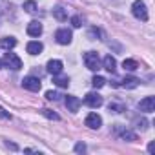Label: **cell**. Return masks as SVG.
I'll return each instance as SVG.
<instances>
[{
    "label": "cell",
    "instance_id": "1",
    "mask_svg": "<svg viewBox=\"0 0 155 155\" xmlns=\"http://www.w3.org/2000/svg\"><path fill=\"white\" fill-rule=\"evenodd\" d=\"M131 13H133L135 18H139V20H142V22L148 20V9H146V4L142 2V0H135V2H133Z\"/></svg>",
    "mask_w": 155,
    "mask_h": 155
},
{
    "label": "cell",
    "instance_id": "2",
    "mask_svg": "<svg viewBox=\"0 0 155 155\" xmlns=\"http://www.w3.org/2000/svg\"><path fill=\"white\" fill-rule=\"evenodd\" d=\"M84 64H86V68H88L90 71H97V69H101V58H99V55H97L95 51H88V53H84Z\"/></svg>",
    "mask_w": 155,
    "mask_h": 155
},
{
    "label": "cell",
    "instance_id": "3",
    "mask_svg": "<svg viewBox=\"0 0 155 155\" xmlns=\"http://www.w3.org/2000/svg\"><path fill=\"white\" fill-rule=\"evenodd\" d=\"M139 79H135V77H124V79H120V81H113L111 84L115 86V88H126V90H133V88H137L139 86Z\"/></svg>",
    "mask_w": 155,
    "mask_h": 155
},
{
    "label": "cell",
    "instance_id": "4",
    "mask_svg": "<svg viewBox=\"0 0 155 155\" xmlns=\"http://www.w3.org/2000/svg\"><path fill=\"white\" fill-rule=\"evenodd\" d=\"M4 64H8V68H11V69H15V71H18V69L22 68V60H20L15 53H6Z\"/></svg>",
    "mask_w": 155,
    "mask_h": 155
},
{
    "label": "cell",
    "instance_id": "5",
    "mask_svg": "<svg viewBox=\"0 0 155 155\" xmlns=\"http://www.w3.org/2000/svg\"><path fill=\"white\" fill-rule=\"evenodd\" d=\"M55 38H57V42H58V44L66 46V44H69V42H71L73 35H71V31H69V29L62 28V29H58V31L55 33Z\"/></svg>",
    "mask_w": 155,
    "mask_h": 155
},
{
    "label": "cell",
    "instance_id": "6",
    "mask_svg": "<svg viewBox=\"0 0 155 155\" xmlns=\"http://www.w3.org/2000/svg\"><path fill=\"white\" fill-rule=\"evenodd\" d=\"M102 97L99 95V93H88L86 97H84V104L86 106H90V108H99V106H102Z\"/></svg>",
    "mask_w": 155,
    "mask_h": 155
},
{
    "label": "cell",
    "instance_id": "7",
    "mask_svg": "<svg viewBox=\"0 0 155 155\" xmlns=\"http://www.w3.org/2000/svg\"><path fill=\"white\" fill-rule=\"evenodd\" d=\"M22 86L26 90H29V91H38L42 84H40V81L37 79V77H26V79L22 81Z\"/></svg>",
    "mask_w": 155,
    "mask_h": 155
},
{
    "label": "cell",
    "instance_id": "8",
    "mask_svg": "<svg viewBox=\"0 0 155 155\" xmlns=\"http://www.w3.org/2000/svg\"><path fill=\"white\" fill-rule=\"evenodd\" d=\"M139 110L140 111H146V113H151L155 110V97H144L139 102Z\"/></svg>",
    "mask_w": 155,
    "mask_h": 155
},
{
    "label": "cell",
    "instance_id": "9",
    "mask_svg": "<svg viewBox=\"0 0 155 155\" xmlns=\"http://www.w3.org/2000/svg\"><path fill=\"white\" fill-rule=\"evenodd\" d=\"M64 102H66V106H68V110H69L71 113L79 111V108H81V99L75 97V95H68V97L64 99Z\"/></svg>",
    "mask_w": 155,
    "mask_h": 155
},
{
    "label": "cell",
    "instance_id": "10",
    "mask_svg": "<svg viewBox=\"0 0 155 155\" xmlns=\"http://www.w3.org/2000/svg\"><path fill=\"white\" fill-rule=\"evenodd\" d=\"M88 128H91V130H99L101 128V124H102V119H101V115H97V113H90L88 117H86V122H84Z\"/></svg>",
    "mask_w": 155,
    "mask_h": 155
},
{
    "label": "cell",
    "instance_id": "11",
    "mask_svg": "<svg viewBox=\"0 0 155 155\" xmlns=\"http://www.w3.org/2000/svg\"><path fill=\"white\" fill-rule=\"evenodd\" d=\"M115 133H117V135H119L122 140H130V142L137 140V135H135L133 131L126 130V128H120V126H117V128H115Z\"/></svg>",
    "mask_w": 155,
    "mask_h": 155
},
{
    "label": "cell",
    "instance_id": "12",
    "mask_svg": "<svg viewBox=\"0 0 155 155\" xmlns=\"http://www.w3.org/2000/svg\"><path fill=\"white\" fill-rule=\"evenodd\" d=\"M28 35L29 37H38L40 33H42V24L38 22V20H33V22H29L28 24Z\"/></svg>",
    "mask_w": 155,
    "mask_h": 155
},
{
    "label": "cell",
    "instance_id": "13",
    "mask_svg": "<svg viewBox=\"0 0 155 155\" xmlns=\"http://www.w3.org/2000/svg\"><path fill=\"white\" fill-rule=\"evenodd\" d=\"M62 62L60 60H49L48 62V66H46V69H48V73H51V75H60L62 73Z\"/></svg>",
    "mask_w": 155,
    "mask_h": 155
},
{
    "label": "cell",
    "instance_id": "14",
    "mask_svg": "<svg viewBox=\"0 0 155 155\" xmlns=\"http://www.w3.org/2000/svg\"><path fill=\"white\" fill-rule=\"evenodd\" d=\"M26 49H28V53H29V55H38V53L44 49V44H42V42H38V40H33V42H28Z\"/></svg>",
    "mask_w": 155,
    "mask_h": 155
},
{
    "label": "cell",
    "instance_id": "15",
    "mask_svg": "<svg viewBox=\"0 0 155 155\" xmlns=\"http://www.w3.org/2000/svg\"><path fill=\"white\" fill-rule=\"evenodd\" d=\"M102 64H104V68H106L110 73H115V69H117V62H115V58H113L111 55H106L104 60H102Z\"/></svg>",
    "mask_w": 155,
    "mask_h": 155
},
{
    "label": "cell",
    "instance_id": "16",
    "mask_svg": "<svg viewBox=\"0 0 155 155\" xmlns=\"http://www.w3.org/2000/svg\"><path fill=\"white\" fill-rule=\"evenodd\" d=\"M53 17H55L58 22L68 20V13H66V9H64V8H60V6H57V8L53 9Z\"/></svg>",
    "mask_w": 155,
    "mask_h": 155
},
{
    "label": "cell",
    "instance_id": "17",
    "mask_svg": "<svg viewBox=\"0 0 155 155\" xmlns=\"http://www.w3.org/2000/svg\"><path fill=\"white\" fill-rule=\"evenodd\" d=\"M15 46H17V40H15L13 37H6V38L0 40V48H4V49H11V48H15Z\"/></svg>",
    "mask_w": 155,
    "mask_h": 155
},
{
    "label": "cell",
    "instance_id": "18",
    "mask_svg": "<svg viewBox=\"0 0 155 155\" xmlns=\"http://www.w3.org/2000/svg\"><path fill=\"white\" fill-rule=\"evenodd\" d=\"M53 82H55L58 88H68V86H69V79H68V77H58V75H53Z\"/></svg>",
    "mask_w": 155,
    "mask_h": 155
},
{
    "label": "cell",
    "instance_id": "19",
    "mask_svg": "<svg viewBox=\"0 0 155 155\" xmlns=\"http://www.w3.org/2000/svg\"><path fill=\"white\" fill-rule=\"evenodd\" d=\"M108 110L113 111V113H122V111H126V106L122 102H110L108 104Z\"/></svg>",
    "mask_w": 155,
    "mask_h": 155
},
{
    "label": "cell",
    "instance_id": "20",
    "mask_svg": "<svg viewBox=\"0 0 155 155\" xmlns=\"http://www.w3.org/2000/svg\"><path fill=\"white\" fill-rule=\"evenodd\" d=\"M133 124H135V128L140 130V131L148 130V120H146L144 117H135V119H133Z\"/></svg>",
    "mask_w": 155,
    "mask_h": 155
},
{
    "label": "cell",
    "instance_id": "21",
    "mask_svg": "<svg viewBox=\"0 0 155 155\" xmlns=\"http://www.w3.org/2000/svg\"><path fill=\"white\" fill-rule=\"evenodd\" d=\"M122 68H124L126 71H135V69L139 68V64H137L135 60H131V58H126V60L122 62Z\"/></svg>",
    "mask_w": 155,
    "mask_h": 155
},
{
    "label": "cell",
    "instance_id": "22",
    "mask_svg": "<svg viewBox=\"0 0 155 155\" xmlns=\"http://www.w3.org/2000/svg\"><path fill=\"white\" fill-rule=\"evenodd\" d=\"M106 84V79H104V77H101V75H95L93 77V81H91V86L93 88H102Z\"/></svg>",
    "mask_w": 155,
    "mask_h": 155
},
{
    "label": "cell",
    "instance_id": "23",
    "mask_svg": "<svg viewBox=\"0 0 155 155\" xmlns=\"http://www.w3.org/2000/svg\"><path fill=\"white\" fill-rule=\"evenodd\" d=\"M24 9L28 13H37V4L33 2V0H28V2H24Z\"/></svg>",
    "mask_w": 155,
    "mask_h": 155
},
{
    "label": "cell",
    "instance_id": "24",
    "mask_svg": "<svg viewBox=\"0 0 155 155\" xmlns=\"http://www.w3.org/2000/svg\"><path fill=\"white\" fill-rule=\"evenodd\" d=\"M42 115L48 117V119H51V120H58V119H60V117H58L55 111H51V110H42Z\"/></svg>",
    "mask_w": 155,
    "mask_h": 155
},
{
    "label": "cell",
    "instance_id": "25",
    "mask_svg": "<svg viewBox=\"0 0 155 155\" xmlns=\"http://www.w3.org/2000/svg\"><path fill=\"white\" fill-rule=\"evenodd\" d=\"M99 37H101V31H99L97 28H90V31H88V38L95 40V38H99Z\"/></svg>",
    "mask_w": 155,
    "mask_h": 155
},
{
    "label": "cell",
    "instance_id": "26",
    "mask_svg": "<svg viewBox=\"0 0 155 155\" xmlns=\"http://www.w3.org/2000/svg\"><path fill=\"white\" fill-rule=\"evenodd\" d=\"M46 99H48V101H58L60 95H58L57 91H48V93H46Z\"/></svg>",
    "mask_w": 155,
    "mask_h": 155
},
{
    "label": "cell",
    "instance_id": "27",
    "mask_svg": "<svg viewBox=\"0 0 155 155\" xmlns=\"http://www.w3.org/2000/svg\"><path fill=\"white\" fill-rule=\"evenodd\" d=\"M71 24H73V28H81L82 26V18L81 17H73L71 18Z\"/></svg>",
    "mask_w": 155,
    "mask_h": 155
},
{
    "label": "cell",
    "instance_id": "28",
    "mask_svg": "<svg viewBox=\"0 0 155 155\" xmlns=\"http://www.w3.org/2000/svg\"><path fill=\"white\" fill-rule=\"evenodd\" d=\"M75 151H77V153H84V151H86V144H84V142H79V144L75 146Z\"/></svg>",
    "mask_w": 155,
    "mask_h": 155
},
{
    "label": "cell",
    "instance_id": "29",
    "mask_svg": "<svg viewBox=\"0 0 155 155\" xmlns=\"http://www.w3.org/2000/svg\"><path fill=\"white\" fill-rule=\"evenodd\" d=\"M0 119H4V120H9L11 119V115L4 110V108H0Z\"/></svg>",
    "mask_w": 155,
    "mask_h": 155
},
{
    "label": "cell",
    "instance_id": "30",
    "mask_svg": "<svg viewBox=\"0 0 155 155\" xmlns=\"http://www.w3.org/2000/svg\"><path fill=\"white\" fill-rule=\"evenodd\" d=\"M148 151H150V153H155V142H153V140L148 144Z\"/></svg>",
    "mask_w": 155,
    "mask_h": 155
},
{
    "label": "cell",
    "instance_id": "31",
    "mask_svg": "<svg viewBox=\"0 0 155 155\" xmlns=\"http://www.w3.org/2000/svg\"><path fill=\"white\" fill-rule=\"evenodd\" d=\"M2 66H4V60H0V68H2Z\"/></svg>",
    "mask_w": 155,
    "mask_h": 155
}]
</instances>
